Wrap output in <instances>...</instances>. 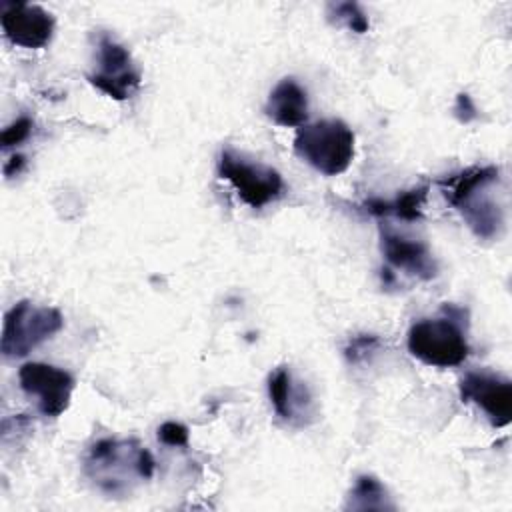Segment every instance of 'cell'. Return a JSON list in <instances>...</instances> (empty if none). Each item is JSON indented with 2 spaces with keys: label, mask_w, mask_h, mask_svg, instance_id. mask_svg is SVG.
Returning a JSON list of instances; mask_svg holds the SVG:
<instances>
[{
  "label": "cell",
  "mask_w": 512,
  "mask_h": 512,
  "mask_svg": "<svg viewBox=\"0 0 512 512\" xmlns=\"http://www.w3.org/2000/svg\"><path fill=\"white\" fill-rule=\"evenodd\" d=\"M156 462L136 440L102 438L84 460V474L106 494H122L136 480L152 478Z\"/></svg>",
  "instance_id": "1"
},
{
  "label": "cell",
  "mask_w": 512,
  "mask_h": 512,
  "mask_svg": "<svg viewBox=\"0 0 512 512\" xmlns=\"http://www.w3.org/2000/svg\"><path fill=\"white\" fill-rule=\"evenodd\" d=\"M464 316L466 312L462 308L446 304L442 308V316L414 322L406 340L410 354L436 368H452L462 364L470 354L462 328Z\"/></svg>",
  "instance_id": "2"
},
{
  "label": "cell",
  "mask_w": 512,
  "mask_h": 512,
  "mask_svg": "<svg viewBox=\"0 0 512 512\" xmlns=\"http://www.w3.org/2000/svg\"><path fill=\"white\" fill-rule=\"evenodd\" d=\"M294 150L320 174L336 176L346 172L352 164L354 132L336 118L304 124L296 132Z\"/></svg>",
  "instance_id": "3"
},
{
  "label": "cell",
  "mask_w": 512,
  "mask_h": 512,
  "mask_svg": "<svg viewBox=\"0 0 512 512\" xmlns=\"http://www.w3.org/2000/svg\"><path fill=\"white\" fill-rule=\"evenodd\" d=\"M62 326L64 318L56 308L20 300L4 314L0 350L4 358L28 356L36 346L60 332Z\"/></svg>",
  "instance_id": "4"
},
{
  "label": "cell",
  "mask_w": 512,
  "mask_h": 512,
  "mask_svg": "<svg viewBox=\"0 0 512 512\" xmlns=\"http://www.w3.org/2000/svg\"><path fill=\"white\" fill-rule=\"evenodd\" d=\"M218 176L230 182L238 198L250 208H264L284 194L280 172L268 164L248 160L232 148H224L218 156Z\"/></svg>",
  "instance_id": "5"
},
{
  "label": "cell",
  "mask_w": 512,
  "mask_h": 512,
  "mask_svg": "<svg viewBox=\"0 0 512 512\" xmlns=\"http://www.w3.org/2000/svg\"><path fill=\"white\" fill-rule=\"evenodd\" d=\"M88 82L114 100H126L138 90L142 74L128 48L102 32L96 42V68L88 74Z\"/></svg>",
  "instance_id": "6"
},
{
  "label": "cell",
  "mask_w": 512,
  "mask_h": 512,
  "mask_svg": "<svg viewBox=\"0 0 512 512\" xmlns=\"http://www.w3.org/2000/svg\"><path fill=\"white\" fill-rule=\"evenodd\" d=\"M20 388L36 400L42 416L56 418L70 406L74 378L70 372L44 362H26L18 370Z\"/></svg>",
  "instance_id": "7"
},
{
  "label": "cell",
  "mask_w": 512,
  "mask_h": 512,
  "mask_svg": "<svg viewBox=\"0 0 512 512\" xmlns=\"http://www.w3.org/2000/svg\"><path fill=\"white\" fill-rule=\"evenodd\" d=\"M462 402L476 404L492 422L502 428L512 420V384L508 378L488 372L472 370L462 376L460 384Z\"/></svg>",
  "instance_id": "8"
},
{
  "label": "cell",
  "mask_w": 512,
  "mask_h": 512,
  "mask_svg": "<svg viewBox=\"0 0 512 512\" xmlns=\"http://www.w3.org/2000/svg\"><path fill=\"white\" fill-rule=\"evenodd\" d=\"M0 24L4 36L22 48H44L54 34V16L38 4L2 2Z\"/></svg>",
  "instance_id": "9"
},
{
  "label": "cell",
  "mask_w": 512,
  "mask_h": 512,
  "mask_svg": "<svg viewBox=\"0 0 512 512\" xmlns=\"http://www.w3.org/2000/svg\"><path fill=\"white\" fill-rule=\"evenodd\" d=\"M268 396L274 412L292 426H308L314 420V400L308 386L292 376L286 366H278L268 376Z\"/></svg>",
  "instance_id": "10"
},
{
  "label": "cell",
  "mask_w": 512,
  "mask_h": 512,
  "mask_svg": "<svg viewBox=\"0 0 512 512\" xmlns=\"http://www.w3.org/2000/svg\"><path fill=\"white\" fill-rule=\"evenodd\" d=\"M380 248L386 262L406 274L420 280H430L436 276V262L428 246L420 240L406 238L388 226L380 228Z\"/></svg>",
  "instance_id": "11"
},
{
  "label": "cell",
  "mask_w": 512,
  "mask_h": 512,
  "mask_svg": "<svg viewBox=\"0 0 512 512\" xmlns=\"http://www.w3.org/2000/svg\"><path fill=\"white\" fill-rule=\"evenodd\" d=\"M266 116L284 128L304 126L308 118V96L306 90L294 78H282L270 92L266 106Z\"/></svg>",
  "instance_id": "12"
},
{
  "label": "cell",
  "mask_w": 512,
  "mask_h": 512,
  "mask_svg": "<svg viewBox=\"0 0 512 512\" xmlns=\"http://www.w3.org/2000/svg\"><path fill=\"white\" fill-rule=\"evenodd\" d=\"M482 186L468 194L464 200H460L454 208L464 216L468 228L482 240H492L498 238L500 230L504 228V210L502 206L486 194L490 188Z\"/></svg>",
  "instance_id": "13"
},
{
  "label": "cell",
  "mask_w": 512,
  "mask_h": 512,
  "mask_svg": "<svg viewBox=\"0 0 512 512\" xmlns=\"http://www.w3.org/2000/svg\"><path fill=\"white\" fill-rule=\"evenodd\" d=\"M426 196H428V188L418 186V188L398 194L392 200L370 198V200L362 202V208L372 216H396L406 222H414V220L422 218Z\"/></svg>",
  "instance_id": "14"
},
{
  "label": "cell",
  "mask_w": 512,
  "mask_h": 512,
  "mask_svg": "<svg viewBox=\"0 0 512 512\" xmlns=\"http://www.w3.org/2000/svg\"><path fill=\"white\" fill-rule=\"evenodd\" d=\"M498 180V168L496 166H472L458 174H452L444 180H440V188L446 196V200L456 206L460 200H464L474 190L496 184Z\"/></svg>",
  "instance_id": "15"
},
{
  "label": "cell",
  "mask_w": 512,
  "mask_h": 512,
  "mask_svg": "<svg viewBox=\"0 0 512 512\" xmlns=\"http://www.w3.org/2000/svg\"><path fill=\"white\" fill-rule=\"evenodd\" d=\"M346 508H354V510H388L394 508V504L390 502L388 490L384 488V484L370 476V474H362L356 478L350 496H348V504Z\"/></svg>",
  "instance_id": "16"
},
{
  "label": "cell",
  "mask_w": 512,
  "mask_h": 512,
  "mask_svg": "<svg viewBox=\"0 0 512 512\" xmlns=\"http://www.w3.org/2000/svg\"><path fill=\"white\" fill-rule=\"evenodd\" d=\"M328 16L330 20L346 26L348 30L356 34H364L370 28V20L364 14V10L356 2H336L328 4Z\"/></svg>",
  "instance_id": "17"
},
{
  "label": "cell",
  "mask_w": 512,
  "mask_h": 512,
  "mask_svg": "<svg viewBox=\"0 0 512 512\" xmlns=\"http://www.w3.org/2000/svg\"><path fill=\"white\" fill-rule=\"evenodd\" d=\"M380 346L378 336L374 334H358L354 338H350V342L344 348V356L350 364H360L364 362L372 352H376V348Z\"/></svg>",
  "instance_id": "18"
},
{
  "label": "cell",
  "mask_w": 512,
  "mask_h": 512,
  "mask_svg": "<svg viewBox=\"0 0 512 512\" xmlns=\"http://www.w3.org/2000/svg\"><path fill=\"white\" fill-rule=\"evenodd\" d=\"M32 126H34V124H32V120H30L28 116L16 118L10 126H6V128L2 130V136H0L2 150H8V148H12V146L22 144V142L30 136Z\"/></svg>",
  "instance_id": "19"
},
{
  "label": "cell",
  "mask_w": 512,
  "mask_h": 512,
  "mask_svg": "<svg viewBox=\"0 0 512 512\" xmlns=\"http://www.w3.org/2000/svg\"><path fill=\"white\" fill-rule=\"evenodd\" d=\"M158 440L166 446L178 448V446H188V428L180 422H164L158 428Z\"/></svg>",
  "instance_id": "20"
},
{
  "label": "cell",
  "mask_w": 512,
  "mask_h": 512,
  "mask_svg": "<svg viewBox=\"0 0 512 512\" xmlns=\"http://www.w3.org/2000/svg\"><path fill=\"white\" fill-rule=\"evenodd\" d=\"M454 114H456V118H458L462 124L472 122L474 118H478V110H476V106H474V102H472V98H470L468 94L462 92V94L456 96Z\"/></svg>",
  "instance_id": "21"
},
{
  "label": "cell",
  "mask_w": 512,
  "mask_h": 512,
  "mask_svg": "<svg viewBox=\"0 0 512 512\" xmlns=\"http://www.w3.org/2000/svg\"><path fill=\"white\" fill-rule=\"evenodd\" d=\"M22 166H24V156H14V158H10V162H6L4 174H6V176H12V174L20 172Z\"/></svg>",
  "instance_id": "22"
}]
</instances>
